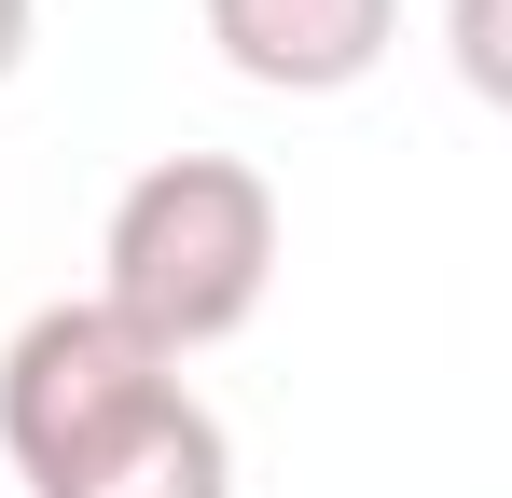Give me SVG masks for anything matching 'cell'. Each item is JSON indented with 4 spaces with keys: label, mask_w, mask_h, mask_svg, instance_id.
<instances>
[{
    "label": "cell",
    "mask_w": 512,
    "mask_h": 498,
    "mask_svg": "<svg viewBox=\"0 0 512 498\" xmlns=\"http://www.w3.org/2000/svg\"><path fill=\"white\" fill-rule=\"evenodd\" d=\"M194 14H208V56L263 97H346L402 42V0H194Z\"/></svg>",
    "instance_id": "cell-3"
},
{
    "label": "cell",
    "mask_w": 512,
    "mask_h": 498,
    "mask_svg": "<svg viewBox=\"0 0 512 498\" xmlns=\"http://www.w3.org/2000/svg\"><path fill=\"white\" fill-rule=\"evenodd\" d=\"M28 42H42V0H0V83L28 70Z\"/></svg>",
    "instance_id": "cell-5"
},
{
    "label": "cell",
    "mask_w": 512,
    "mask_h": 498,
    "mask_svg": "<svg viewBox=\"0 0 512 498\" xmlns=\"http://www.w3.org/2000/svg\"><path fill=\"white\" fill-rule=\"evenodd\" d=\"M457 56H471V83L499 97V0H457Z\"/></svg>",
    "instance_id": "cell-4"
},
{
    "label": "cell",
    "mask_w": 512,
    "mask_h": 498,
    "mask_svg": "<svg viewBox=\"0 0 512 498\" xmlns=\"http://www.w3.org/2000/svg\"><path fill=\"white\" fill-rule=\"evenodd\" d=\"M0 471L28 498H236V429L84 291L0 346Z\"/></svg>",
    "instance_id": "cell-1"
},
{
    "label": "cell",
    "mask_w": 512,
    "mask_h": 498,
    "mask_svg": "<svg viewBox=\"0 0 512 498\" xmlns=\"http://www.w3.org/2000/svg\"><path fill=\"white\" fill-rule=\"evenodd\" d=\"M277 291V180L236 153H167L139 166L97 222V305L139 332L153 360L236 346Z\"/></svg>",
    "instance_id": "cell-2"
}]
</instances>
